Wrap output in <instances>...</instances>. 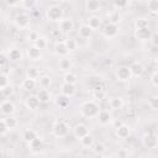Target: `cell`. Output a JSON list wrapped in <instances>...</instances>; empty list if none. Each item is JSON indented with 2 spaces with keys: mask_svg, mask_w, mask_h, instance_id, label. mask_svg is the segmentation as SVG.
Returning a JSON list of instances; mask_svg holds the SVG:
<instances>
[{
  "mask_svg": "<svg viewBox=\"0 0 158 158\" xmlns=\"http://www.w3.org/2000/svg\"><path fill=\"white\" fill-rule=\"evenodd\" d=\"M9 85V79L5 74H0V89H4Z\"/></svg>",
  "mask_w": 158,
  "mask_h": 158,
  "instance_id": "ee69618b",
  "label": "cell"
},
{
  "mask_svg": "<svg viewBox=\"0 0 158 158\" xmlns=\"http://www.w3.org/2000/svg\"><path fill=\"white\" fill-rule=\"evenodd\" d=\"M123 99L121 96H115V98H111L109 100V106L112 109V110H118L123 106Z\"/></svg>",
  "mask_w": 158,
  "mask_h": 158,
  "instance_id": "7402d4cb",
  "label": "cell"
},
{
  "mask_svg": "<svg viewBox=\"0 0 158 158\" xmlns=\"http://www.w3.org/2000/svg\"><path fill=\"white\" fill-rule=\"evenodd\" d=\"M36 96H37V99L40 100V104H47V102H49L51 99H52V95H51L49 90H48V89H44V88H41V89L37 91Z\"/></svg>",
  "mask_w": 158,
  "mask_h": 158,
  "instance_id": "8fae6325",
  "label": "cell"
},
{
  "mask_svg": "<svg viewBox=\"0 0 158 158\" xmlns=\"http://www.w3.org/2000/svg\"><path fill=\"white\" fill-rule=\"evenodd\" d=\"M36 4H37L36 0H21V6H22L23 9H26V10H32V9H35Z\"/></svg>",
  "mask_w": 158,
  "mask_h": 158,
  "instance_id": "74e56055",
  "label": "cell"
},
{
  "mask_svg": "<svg viewBox=\"0 0 158 158\" xmlns=\"http://www.w3.org/2000/svg\"><path fill=\"white\" fill-rule=\"evenodd\" d=\"M149 106L153 109V110H157L158 109V99L156 96H153L151 100H149Z\"/></svg>",
  "mask_w": 158,
  "mask_h": 158,
  "instance_id": "bcb514c9",
  "label": "cell"
},
{
  "mask_svg": "<svg viewBox=\"0 0 158 158\" xmlns=\"http://www.w3.org/2000/svg\"><path fill=\"white\" fill-rule=\"evenodd\" d=\"M4 120H5V123H6L7 130H15V128L17 127V125H19L17 118H16V117H14L12 115L7 116V117H6V118H4Z\"/></svg>",
  "mask_w": 158,
  "mask_h": 158,
  "instance_id": "f546056e",
  "label": "cell"
},
{
  "mask_svg": "<svg viewBox=\"0 0 158 158\" xmlns=\"http://www.w3.org/2000/svg\"><path fill=\"white\" fill-rule=\"evenodd\" d=\"M37 85V80L36 79H31V78H26L23 79V81L21 83V86L23 90L26 91H32Z\"/></svg>",
  "mask_w": 158,
  "mask_h": 158,
  "instance_id": "44dd1931",
  "label": "cell"
},
{
  "mask_svg": "<svg viewBox=\"0 0 158 158\" xmlns=\"http://www.w3.org/2000/svg\"><path fill=\"white\" fill-rule=\"evenodd\" d=\"M25 105L28 110H36L38 106H40V100L37 99L36 95H30L26 98L25 100Z\"/></svg>",
  "mask_w": 158,
  "mask_h": 158,
  "instance_id": "2e32d148",
  "label": "cell"
},
{
  "mask_svg": "<svg viewBox=\"0 0 158 158\" xmlns=\"http://www.w3.org/2000/svg\"><path fill=\"white\" fill-rule=\"evenodd\" d=\"M54 53H56L58 57H67V56H68L69 51H68V48H67L64 41H58V42H56V44H54Z\"/></svg>",
  "mask_w": 158,
  "mask_h": 158,
  "instance_id": "7c38bea8",
  "label": "cell"
},
{
  "mask_svg": "<svg viewBox=\"0 0 158 158\" xmlns=\"http://www.w3.org/2000/svg\"><path fill=\"white\" fill-rule=\"evenodd\" d=\"M7 127H6V123H5V120H0V135H5L7 132Z\"/></svg>",
  "mask_w": 158,
  "mask_h": 158,
  "instance_id": "7dc6e473",
  "label": "cell"
},
{
  "mask_svg": "<svg viewBox=\"0 0 158 158\" xmlns=\"http://www.w3.org/2000/svg\"><path fill=\"white\" fill-rule=\"evenodd\" d=\"M27 57H28L30 60L37 62V60H41V58H42V52H41V49H38L37 47L31 46V47L27 49Z\"/></svg>",
  "mask_w": 158,
  "mask_h": 158,
  "instance_id": "4fadbf2b",
  "label": "cell"
},
{
  "mask_svg": "<svg viewBox=\"0 0 158 158\" xmlns=\"http://www.w3.org/2000/svg\"><path fill=\"white\" fill-rule=\"evenodd\" d=\"M5 2H6L9 6H16L17 4L21 2V0H5Z\"/></svg>",
  "mask_w": 158,
  "mask_h": 158,
  "instance_id": "681fc988",
  "label": "cell"
},
{
  "mask_svg": "<svg viewBox=\"0 0 158 158\" xmlns=\"http://www.w3.org/2000/svg\"><path fill=\"white\" fill-rule=\"evenodd\" d=\"M79 141H80V144H81L83 147H85V148H91V146L94 144V137H93L90 133L85 135V136L81 137Z\"/></svg>",
  "mask_w": 158,
  "mask_h": 158,
  "instance_id": "83f0119b",
  "label": "cell"
},
{
  "mask_svg": "<svg viewBox=\"0 0 158 158\" xmlns=\"http://www.w3.org/2000/svg\"><path fill=\"white\" fill-rule=\"evenodd\" d=\"M121 123H122V121H116V122H115V128H116V127H118Z\"/></svg>",
  "mask_w": 158,
  "mask_h": 158,
  "instance_id": "db71d44e",
  "label": "cell"
},
{
  "mask_svg": "<svg viewBox=\"0 0 158 158\" xmlns=\"http://www.w3.org/2000/svg\"><path fill=\"white\" fill-rule=\"evenodd\" d=\"M7 62H9L7 54H5L4 52H0V67H4Z\"/></svg>",
  "mask_w": 158,
  "mask_h": 158,
  "instance_id": "f6af8a7d",
  "label": "cell"
},
{
  "mask_svg": "<svg viewBox=\"0 0 158 158\" xmlns=\"http://www.w3.org/2000/svg\"><path fill=\"white\" fill-rule=\"evenodd\" d=\"M120 20H121V16H120L118 12H111L109 15V22H111V23H116L117 25L120 22Z\"/></svg>",
  "mask_w": 158,
  "mask_h": 158,
  "instance_id": "ab89813d",
  "label": "cell"
},
{
  "mask_svg": "<svg viewBox=\"0 0 158 158\" xmlns=\"http://www.w3.org/2000/svg\"><path fill=\"white\" fill-rule=\"evenodd\" d=\"M64 43H65V46H67V48H68L69 52H73V51H75V49L78 48V42H77L75 40H73V38L65 40Z\"/></svg>",
  "mask_w": 158,
  "mask_h": 158,
  "instance_id": "8d00e7d4",
  "label": "cell"
},
{
  "mask_svg": "<svg viewBox=\"0 0 158 158\" xmlns=\"http://www.w3.org/2000/svg\"><path fill=\"white\" fill-rule=\"evenodd\" d=\"M0 109H1V112H2L4 115H6V116H10V115H12V114L16 111L14 102H11V101H9V100L2 101L1 105H0Z\"/></svg>",
  "mask_w": 158,
  "mask_h": 158,
  "instance_id": "5bb4252c",
  "label": "cell"
},
{
  "mask_svg": "<svg viewBox=\"0 0 158 158\" xmlns=\"http://www.w3.org/2000/svg\"><path fill=\"white\" fill-rule=\"evenodd\" d=\"M33 46L42 51V49H44L47 47V40L44 37H38L36 41H33Z\"/></svg>",
  "mask_w": 158,
  "mask_h": 158,
  "instance_id": "d590c367",
  "label": "cell"
},
{
  "mask_svg": "<svg viewBox=\"0 0 158 158\" xmlns=\"http://www.w3.org/2000/svg\"><path fill=\"white\" fill-rule=\"evenodd\" d=\"M101 19L99 17V16H95V15H93V16H90L89 19H88V25H89V27H91L93 30H96V28H99L100 26H101Z\"/></svg>",
  "mask_w": 158,
  "mask_h": 158,
  "instance_id": "484cf974",
  "label": "cell"
},
{
  "mask_svg": "<svg viewBox=\"0 0 158 158\" xmlns=\"http://www.w3.org/2000/svg\"><path fill=\"white\" fill-rule=\"evenodd\" d=\"M0 17H1V15H0Z\"/></svg>",
  "mask_w": 158,
  "mask_h": 158,
  "instance_id": "9f6ffc18",
  "label": "cell"
},
{
  "mask_svg": "<svg viewBox=\"0 0 158 158\" xmlns=\"http://www.w3.org/2000/svg\"><path fill=\"white\" fill-rule=\"evenodd\" d=\"M93 31H94V30H93L91 27H89L88 23L81 25V26L79 27V36H80L81 38H89V37L91 36Z\"/></svg>",
  "mask_w": 158,
  "mask_h": 158,
  "instance_id": "cb8c5ba5",
  "label": "cell"
},
{
  "mask_svg": "<svg viewBox=\"0 0 158 158\" xmlns=\"http://www.w3.org/2000/svg\"><path fill=\"white\" fill-rule=\"evenodd\" d=\"M102 35L106 37V38H114L118 35V26L116 23H111V22H107V25L104 27L102 30Z\"/></svg>",
  "mask_w": 158,
  "mask_h": 158,
  "instance_id": "8992f818",
  "label": "cell"
},
{
  "mask_svg": "<svg viewBox=\"0 0 158 158\" xmlns=\"http://www.w3.org/2000/svg\"><path fill=\"white\" fill-rule=\"evenodd\" d=\"M63 79H64V83H69V84H75V81H77V75H75V74H74L73 72L68 70V72H65V74H64Z\"/></svg>",
  "mask_w": 158,
  "mask_h": 158,
  "instance_id": "836d02e7",
  "label": "cell"
},
{
  "mask_svg": "<svg viewBox=\"0 0 158 158\" xmlns=\"http://www.w3.org/2000/svg\"><path fill=\"white\" fill-rule=\"evenodd\" d=\"M116 77L120 81H128L132 78L130 67L128 65H120L116 70Z\"/></svg>",
  "mask_w": 158,
  "mask_h": 158,
  "instance_id": "5b68a950",
  "label": "cell"
},
{
  "mask_svg": "<svg viewBox=\"0 0 158 158\" xmlns=\"http://www.w3.org/2000/svg\"><path fill=\"white\" fill-rule=\"evenodd\" d=\"M52 133L54 137L57 138H62V137H65L68 133H69V126L67 125V122L59 120V121H56L52 126Z\"/></svg>",
  "mask_w": 158,
  "mask_h": 158,
  "instance_id": "7a4b0ae2",
  "label": "cell"
},
{
  "mask_svg": "<svg viewBox=\"0 0 158 158\" xmlns=\"http://www.w3.org/2000/svg\"><path fill=\"white\" fill-rule=\"evenodd\" d=\"M117 156H118V157H126V156H127V152L123 151V149H121L120 152H117Z\"/></svg>",
  "mask_w": 158,
  "mask_h": 158,
  "instance_id": "816d5d0a",
  "label": "cell"
},
{
  "mask_svg": "<svg viewBox=\"0 0 158 158\" xmlns=\"http://www.w3.org/2000/svg\"><path fill=\"white\" fill-rule=\"evenodd\" d=\"M5 98H6V95H5L4 90H2V89H0V100H2V99H5Z\"/></svg>",
  "mask_w": 158,
  "mask_h": 158,
  "instance_id": "f5cc1de1",
  "label": "cell"
},
{
  "mask_svg": "<svg viewBox=\"0 0 158 158\" xmlns=\"http://www.w3.org/2000/svg\"><path fill=\"white\" fill-rule=\"evenodd\" d=\"M100 9V1L99 0H88L86 1V10L95 12Z\"/></svg>",
  "mask_w": 158,
  "mask_h": 158,
  "instance_id": "4dcf8cb0",
  "label": "cell"
},
{
  "mask_svg": "<svg viewBox=\"0 0 158 158\" xmlns=\"http://www.w3.org/2000/svg\"><path fill=\"white\" fill-rule=\"evenodd\" d=\"M72 67H73L72 59L68 57H62V59L59 60V69L63 72H68L72 69Z\"/></svg>",
  "mask_w": 158,
  "mask_h": 158,
  "instance_id": "603a6c76",
  "label": "cell"
},
{
  "mask_svg": "<svg viewBox=\"0 0 158 158\" xmlns=\"http://www.w3.org/2000/svg\"><path fill=\"white\" fill-rule=\"evenodd\" d=\"M56 104H57L59 107L65 109V107L69 105V98L62 94L60 96H57V99H56Z\"/></svg>",
  "mask_w": 158,
  "mask_h": 158,
  "instance_id": "1f68e13d",
  "label": "cell"
},
{
  "mask_svg": "<svg viewBox=\"0 0 158 158\" xmlns=\"http://www.w3.org/2000/svg\"><path fill=\"white\" fill-rule=\"evenodd\" d=\"M149 81H151V84H152L153 88H158V72H157V70H154V72L151 74Z\"/></svg>",
  "mask_w": 158,
  "mask_h": 158,
  "instance_id": "60d3db41",
  "label": "cell"
},
{
  "mask_svg": "<svg viewBox=\"0 0 158 158\" xmlns=\"http://www.w3.org/2000/svg\"><path fill=\"white\" fill-rule=\"evenodd\" d=\"M128 4V0H114V6L116 9H125Z\"/></svg>",
  "mask_w": 158,
  "mask_h": 158,
  "instance_id": "7bdbcfd3",
  "label": "cell"
},
{
  "mask_svg": "<svg viewBox=\"0 0 158 158\" xmlns=\"http://www.w3.org/2000/svg\"><path fill=\"white\" fill-rule=\"evenodd\" d=\"M7 58L9 60H12V62H19L22 59V53L20 49L17 48H10L9 52H7Z\"/></svg>",
  "mask_w": 158,
  "mask_h": 158,
  "instance_id": "ffe728a7",
  "label": "cell"
},
{
  "mask_svg": "<svg viewBox=\"0 0 158 158\" xmlns=\"http://www.w3.org/2000/svg\"><path fill=\"white\" fill-rule=\"evenodd\" d=\"M60 91H62L63 95H65L68 98H72L75 94V85L74 84H69V83H64L62 85V88H60Z\"/></svg>",
  "mask_w": 158,
  "mask_h": 158,
  "instance_id": "d6986e66",
  "label": "cell"
},
{
  "mask_svg": "<svg viewBox=\"0 0 158 158\" xmlns=\"http://www.w3.org/2000/svg\"><path fill=\"white\" fill-rule=\"evenodd\" d=\"M130 70H131L132 77H141L143 74V72H144V68L139 62H133L130 65Z\"/></svg>",
  "mask_w": 158,
  "mask_h": 158,
  "instance_id": "ac0fdd59",
  "label": "cell"
},
{
  "mask_svg": "<svg viewBox=\"0 0 158 158\" xmlns=\"http://www.w3.org/2000/svg\"><path fill=\"white\" fill-rule=\"evenodd\" d=\"M28 147L32 149V151H35V152H37V151H41L42 149V147H43V142H42V138H40L38 136L36 137V138H33L30 143H28Z\"/></svg>",
  "mask_w": 158,
  "mask_h": 158,
  "instance_id": "d4e9b609",
  "label": "cell"
},
{
  "mask_svg": "<svg viewBox=\"0 0 158 158\" xmlns=\"http://www.w3.org/2000/svg\"><path fill=\"white\" fill-rule=\"evenodd\" d=\"M130 135H131V128H130L128 125H126V123L122 122L118 127H116V136H117L118 138L126 139Z\"/></svg>",
  "mask_w": 158,
  "mask_h": 158,
  "instance_id": "30bf717a",
  "label": "cell"
},
{
  "mask_svg": "<svg viewBox=\"0 0 158 158\" xmlns=\"http://www.w3.org/2000/svg\"><path fill=\"white\" fill-rule=\"evenodd\" d=\"M96 117L101 125H109L112 121V116L107 110H99Z\"/></svg>",
  "mask_w": 158,
  "mask_h": 158,
  "instance_id": "9a60e30c",
  "label": "cell"
},
{
  "mask_svg": "<svg viewBox=\"0 0 158 158\" xmlns=\"http://www.w3.org/2000/svg\"><path fill=\"white\" fill-rule=\"evenodd\" d=\"M88 133H89V128H88V126L84 125V123H77V125L73 127V135H74V137L78 138V139H80L81 137H84V136L88 135Z\"/></svg>",
  "mask_w": 158,
  "mask_h": 158,
  "instance_id": "9c48e42d",
  "label": "cell"
},
{
  "mask_svg": "<svg viewBox=\"0 0 158 158\" xmlns=\"http://www.w3.org/2000/svg\"><path fill=\"white\" fill-rule=\"evenodd\" d=\"M46 17L52 22H59L63 17V11L59 6L52 5L46 10Z\"/></svg>",
  "mask_w": 158,
  "mask_h": 158,
  "instance_id": "3957f363",
  "label": "cell"
},
{
  "mask_svg": "<svg viewBox=\"0 0 158 158\" xmlns=\"http://www.w3.org/2000/svg\"><path fill=\"white\" fill-rule=\"evenodd\" d=\"M74 28V22L70 19H62L59 21V30L62 32H70Z\"/></svg>",
  "mask_w": 158,
  "mask_h": 158,
  "instance_id": "e0dca14e",
  "label": "cell"
},
{
  "mask_svg": "<svg viewBox=\"0 0 158 158\" xmlns=\"http://www.w3.org/2000/svg\"><path fill=\"white\" fill-rule=\"evenodd\" d=\"M62 1H67V0H62Z\"/></svg>",
  "mask_w": 158,
  "mask_h": 158,
  "instance_id": "11a10c76",
  "label": "cell"
},
{
  "mask_svg": "<svg viewBox=\"0 0 158 158\" xmlns=\"http://www.w3.org/2000/svg\"><path fill=\"white\" fill-rule=\"evenodd\" d=\"M152 36V32L148 27L146 28H139V30H135V38L137 41H141V42H147L149 41Z\"/></svg>",
  "mask_w": 158,
  "mask_h": 158,
  "instance_id": "52a82bcc",
  "label": "cell"
},
{
  "mask_svg": "<svg viewBox=\"0 0 158 158\" xmlns=\"http://www.w3.org/2000/svg\"><path fill=\"white\" fill-rule=\"evenodd\" d=\"M151 40H152V44H153V46H157V44H158V41H157V33H152L149 41H151Z\"/></svg>",
  "mask_w": 158,
  "mask_h": 158,
  "instance_id": "f907efd6",
  "label": "cell"
},
{
  "mask_svg": "<svg viewBox=\"0 0 158 158\" xmlns=\"http://www.w3.org/2000/svg\"><path fill=\"white\" fill-rule=\"evenodd\" d=\"M40 77V70L36 67H28L26 69V78H31V79H37Z\"/></svg>",
  "mask_w": 158,
  "mask_h": 158,
  "instance_id": "d6a6232c",
  "label": "cell"
},
{
  "mask_svg": "<svg viewBox=\"0 0 158 158\" xmlns=\"http://www.w3.org/2000/svg\"><path fill=\"white\" fill-rule=\"evenodd\" d=\"M37 137V133H36V131L35 130H32V128H27V130H25L23 131V133H22V138H23V141L26 142V143H30L33 138H36Z\"/></svg>",
  "mask_w": 158,
  "mask_h": 158,
  "instance_id": "4316f807",
  "label": "cell"
},
{
  "mask_svg": "<svg viewBox=\"0 0 158 158\" xmlns=\"http://www.w3.org/2000/svg\"><path fill=\"white\" fill-rule=\"evenodd\" d=\"M93 147V151L96 153V154H101L104 151H105V146L102 143H95L91 146Z\"/></svg>",
  "mask_w": 158,
  "mask_h": 158,
  "instance_id": "b9f144b4",
  "label": "cell"
},
{
  "mask_svg": "<svg viewBox=\"0 0 158 158\" xmlns=\"http://www.w3.org/2000/svg\"><path fill=\"white\" fill-rule=\"evenodd\" d=\"M147 6H148V11L149 12L157 14V11H158V0H148Z\"/></svg>",
  "mask_w": 158,
  "mask_h": 158,
  "instance_id": "f35d334b",
  "label": "cell"
},
{
  "mask_svg": "<svg viewBox=\"0 0 158 158\" xmlns=\"http://www.w3.org/2000/svg\"><path fill=\"white\" fill-rule=\"evenodd\" d=\"M37 79H38V80H37V84L40 85V88L47 89V88L51 86V78H49L48 75H40Z\"/></svg>",
  "mask_w": 158,
  "mask_h": 158,
  "instance_id": "f1b7e54d",
  "label": "cell"
},
{
  "mask_svg": "<svg viewBox=\"0 0 158 158\" xmlns=\"http://www.w3.org/2000/svg\"><path fill=\"white\" fill-rule=\"evenodd\" d=\"M98 112H99V105L94 100H86L80 106V115L86 118L96 117Z\"/></svg>",
  "mask_w": 158,
  "mask_h": 158,
  "instance_id": "6da1fadb",
  "label": "cell"
},
{
  "mask_svg": "<svg viewBox=\"0 0 158 158\" xmlns=\"http://www.w3.org/2000/svg\"><path fill=\"white\" fill-rule=\"evenodd\" d=\"M15 26L17 27V28H20V30H25V28H27L28 26H30V22H31V19H30V16L27 15V14H19L16 17H15Z\"/></svg>",
  "mask_w": 158,
  "mask_h": 158,
  "instance_id": "277c9868",
  "label": "cell"
},
{
  "mask_svg": "<svg viewBox=\"0 0 158 158\" xmlns=\"http://www.w3.org/2000/svg\"><path fill=\"white\" fill-rule=\"evenodd\" d=\"M142 142H143V146H144L146 148H148V149H153V148H156V147L158 146V138H157V136H156L154 133H148V135H146V136L143 137Z\"/></svg>",
  "mask_w": 158,
  "mask_h": 158,
  "instance_id": "ba28073f",
  "label": "cell"
},
{
  "mask_svg": "<svg viewBox=\"0 0 158 158\" xmlns=\"http://www.w3.org/2000/svg\"><path fill=\"white\" fill-rule=\"evenodd\" d=\"M38 37H40V35H38L36 31H32V32H30V35H28V38H30L32 42H33V41H36Z\"/></svg>",
  "mask_w": 158,
  "mask_h": 158,
  "instance_id": "c3c4849f",
  "label": "cell"
},
{
  "mask_svg": "<svg viewBox=\"0 0 158 158\" xmlns=\"http://www.w3.org/2000/svg\"><path fill=\"white\" fill-rule=\"evenodd\" d=\"M148 27V20L147 19H143V17H139L135 21V30H139V28H146Z\"/></svg>",
  "mask_w": 158,
  "mask_h": 158,
  "instance_id": "e575fe53",
  "label": "cell"
}]
</instances>
